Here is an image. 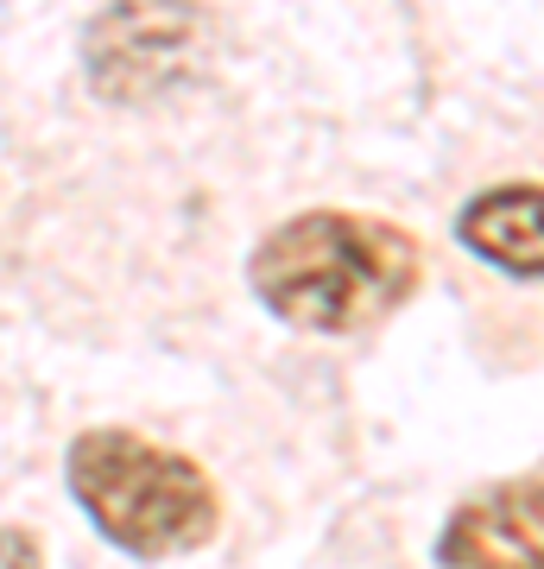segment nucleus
<instances>
[{
  "mask_svg": "<svg viewBox=\"0 0 544 569\" xmlns=\"http://www.w3.org/2000/svg\"><path fill=\"white\" fill-rule=\"evenodd\" d=\"M70 488L108 538L140 557L197 550L216 531V488L197 462L133 430H89L70 449Z\"/></svg>",
  "mask_w": 544,
  "mask_h": 569,
  "instance_id": "f03ea898",
  "label": "nucleus"
},
{
  "mask_svg": "<svg viewBox=\"0 0 544 569\" xmlns=\"http://www.w3.org/2000/svg\"><path fill=\"white\" fill-rule=\"evenodd\" d=\"M197 7L184 0H121L108 20L89 32V70H96L101 96H152L190 70V44H197Z\"/></svg>",
  "mask_w": 544,
  "mask_h": 569,
  "instance_id": "7ed1b4c3",
  "label": "nucleus"
},
{
  "mask_svg": "<svg viewBox=\"0 0 544 569\" xmlns=\"http://www.w3.org/2000/svg\"><path fill=\"white\" fill-rule=\"evenodd\" d=\"M456 234L475 260L501 266L513 279H544V183H501L482 190L456 216Z\"/></svg>",
  "mask_w": 544,
  "mask_h": 569,
  "instance_id": "39448f33",
  "label": "nucleus"
},
{
  "mask_svg": "<svg viewBox=\"0 0 544 569\" xmlns=\"http://www.w3.org/2000/svg\"><path fill=\"white\" fill-rule=\"evenodd\" d=\"M444 569H544V481H506L449 512Z\"/></svg>",
  "mask_w": 544,
  "mask_h": 569,
  "instance_id": "20e7f679",
  "label": "nucleus"
},
{
  "mask_svg": "<svg viewBox=\"0 0 544 569\" xmlns=\"http://www.w3.org/2000/svg\"><path fill=\"white\" fill-rule=\"evenodd\" d=\"M418 284V241L393 222L310 209L273 228L254 253V291L273 317L317 336H355L380 323Z\"/></svg>",
  "mask_w": 544,
  "mask_h": 569,
  "instance_id": "f257e3e1",
  "label": "nucleus"
},
{
  "mask_svg": "<svg viewBox=\"0 0 544 569\" xmlns=\"http://www.w3.org/2000/svg\"><path fill=\"white\" fill-rule=\"evenodd\" d=\"M0 569H39V545H32L26 531L0 526Z\"/></svg>",
  "mask_w": 544,
  "mask_h": 569,
  "instance_id": "423d86ee",
  "label": "nucleus"
}]
</instances>
